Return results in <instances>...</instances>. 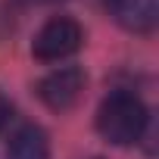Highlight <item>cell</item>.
<instances>
[{
    "mask_svg": "<svg viewBox=\"0 0 159 159\" xmlns=\"http://www.w3.org/2000/svg\"><path fill=\"white\" fill-rule=\"evenodd\" d=\"M150 125V109L134 91H112L97 109V131L116 147L137 143Z\"/></svg>",
    "mask_w": 159,
    "mask_h": 159,
    "instance_id": "cell-1",
    "label": "cell"
},
{
    "mask_svg": "<svg viewBox=\"0 0 159 159\" xmlns=\"http://www.w3.org/2000/svg\"><path fill=\"white\" fill-rule=\"evenodd\" d=\"M81 41H84L81 25H78L75 19H69V16H56V19L44 22L41 31L34 34L31 53H34V59H41V62H59V59L78 53Z\"/></svg>",
    "mask_w": 159,
    "mask_h": 159,
    "instance_id": "cell-2",
    "label": "cell"
},
{
    "mask_svg": "<svg viewBox=\"0 0 159 159\" xmlns=\"http://www.w3.org/2000/svg\"><path fill=\"white\" fill-rule=\"evenodd\" d=\"M84 84H88L84 69H78V66H59V69H53L50 75H44L38 81V97H41V103L47 109L66 112V109H72L78 100H81Z\"/></svg>",
    "mask_w": 159,
    "mask_h": 159,
    "instance_id": "cell-3",
    "label": "cell"
},
{
    "mask_svg": "<svg viewBox=\"0 0 159 159\" xmlns=\"http://www.w3.org/2000/svg\"><path fill=\"white\" fill-rule=\"evenodd\" d=\"M109 16L134 34H150L159 22V0H109Z\"/></svg>",
    "mask_w": 159,
    "mask_h": 159,
    "instance_id": "cell-4",
    "label": "cell"
},
{
    "mask_svg": "<svg viewBox=\"0 0 159 159\" xmlns=\"http://www.w3.org/2000/svg\"><path fill=\"white\" fill-rule=\"evenodd\" d=\"M7 159H50V140L47 131L38 125H22L7 147Z\"/></svg>",
    "mask_w": 159,
    "mask_h": 159,
    "instance_id": "cell-5",
    "label": "cell"
},
{
    "mask_svg": "<svg viewBox=\"0 0 159 159\" xmlns=\"http://www.w3.org/2000/svg\"><path fill=\"white\" fill-rule=\"evenodd\" d=\"M10 119H13V103H10L3 94H0V131L10 125Z\"/></svg>",
    "mask_w": 159,
    "mask_h": 159,
    "instance_id": "cell-6",
    "label": "cell"
}]
</instances>
